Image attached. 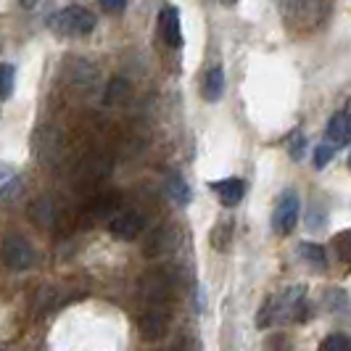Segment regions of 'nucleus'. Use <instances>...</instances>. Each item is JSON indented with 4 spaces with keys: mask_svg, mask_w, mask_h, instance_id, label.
Returning <instances> with one entry per match:
<instances>
[{
    "mask_svg": "<svg viewBox=\"0 0 351 351\" xmlns=\"http://www.w3.org/2000/svg\"><path fill=\"white\" fill-rule=\"evenodd\" d=\"M0 254H3V262L8 269H14V272H24V269H29V267H35L37 264V251L35 246L24 238V235H8L5 241H3V248H0Z\"/></svg>",
    "mask_w": 351,
    "mask_h": 351,
    "instance_id": "20e7f679",
    "label": "nucleus"
},
{
    "mask_svg": "<svg viewBox=\"0 0 351 351\" xmlns=\"http://www.w3.org/2000/svg\"><path fill=\"white\" fill-rule=\"evenodd\" d=\"M349 169H351V156H349Z\"/></svg>",
    "mask_w": 351,
    "mask_h": 351,
    "instance_id": "c85d7f7f",
    "label": "nucleus"
},
{
    "mask_svg": "<svg viewBox=\"0 0 351 351\" xmlns=\"http://www.w3.org/2000/svg\"><path fill=\"white\" fill-rule=\"evenodd\" d=\"M299 195L293 193V191H288V193L280 195V201H278V206L272 211V228L278 235H288V232H293L296 228V222H299Z\"/></svg>",
    "mask_w": 351,
    "mask_h": 351,
    "instance_id": "423d86ee",
    "label": "nucleus"
},
{
    "mask_svg": "<svg viewBox=\"0 0 351 351\" xmlns=\"http://www.w3.org/2000/svg\"><path fill=\"white\" fill-rule=\"evenodd\" d=\"M19 3H21V5H24V8H29V5H35L37 0H19Z\"/></svg>",
    "mask_w": 351,
    "mask_h": 351,
    "instance_id": "bb28decb",
    "label": "nucleus"
},
{
    "mask_svg": "<svg viewBox=\"0 0 351 351\" xmlns=\"http://www.w3.org/2000/svg\"><path fill=\"white\" fill-rule=\"evenodd\" d=\"M325 143L333 145L335 151L351 143V101H346V106L330 117V122L325 127Z\"/></svg>",
    "mask_w": 351,
    "mask_h": 351,
    "instance_id": "6e6552de",
    "label": "nucleus"
},
{
    "mask_svg": "<svg viewBox=\"0 0 351 351\" xmlns=\"http://www.w3.org/2000/svg\"><path fill=\"white\" fill-rule=\"evenodd\" d=\"M32 219H35L40 228H53L56 222H58V204H56V198L51 195H40L35 204H32Z\"/></svg>",
    "mask_w": 351,
    "mask_h": 351,
    "instance_id": "ddd939ff",
    "label": "nucleus"
},
{
    "mask_svg": "<svg viewBox=\"0 0 351 351\" xmlns=\"http://www.w3.org/2000/svg\"><path fill=\"white\" fill-rule=\"evenodd\" d=\"M177 243V235L172 228H158L156 232H151L148 235V241H145V246H143V254L148 256V259H158V256H164V254H169Z\"/></svg>",
    "mask_w": 351,
    "mask_h": 351,
    "instance_id": "9b49d317",
    "label": "nucleus"
},
{
    "mask_svg": "<svg viewBox=\"0 0 351 351\" xmlns=\"http://www.w3.org/2000/svg\"><path fill=\"white\" fill-rule=\"evenodd\" d=\"M158 35H161V40H164L172 51H180V48H182V24H180V11H177L172 3H167V5L158 11Z\"/></svg>",
    "mask_w": 351,
    "mask_h": 351,
    "instance_id": "9d476101",
    "label": "nucleus"
},
{
    "mask_svg": "<svg viewBox=\"0 0 351 351\" xmlns=\"http://www.w3.org/2000/svg\"><path fill=\"white\" fill-rule=\"evenodd\" d=\"M143 230H145V214L141 209H122L108 222V232L119 241H135Z\"/></svg>",
    "mask_w": 351,
    "mask_h": 351,
    "instance_id": "0eeeda50",
    "label": "nucleus"
},
{
    "mask_svg": "<svg viewBox=\"0 0 351 351\" xmlns=\"http://www.w3.org/2000/svg\"><path fill=\"white\" fill-rule=\"evenodd\" d=\"M301 256L312 264V267H317V269H322V267H325V262H328L325 248L317 246V243H301Z\"/></svg>",
    "mask_w": 351,
    "mask_h": 351,
    "instance_id": "a211bd4d",
    "label": "nucleus"
},
{
    "mask_svg": "<svg viewBox=\"0 0 351 351\" xmlns=\"http://www.w3.org/2000/svg\"><path fill=\"white\" fill-rule=\"evenodd\" d=\"M222 93H225V71H222V66H211L204 74V98L214 104L222 98Z\"/></svg>",
    "mask_w": 351,
    "mask_h": 351,
    "instance_id": "2eb2a0df",
    "label": "nucleus"
},
{
    "mask_svg": "<svg viewBox=\"0 0 351 351\" xmlns=\"http://www.w3.org/2000/svg\"><path fill=\"white\" fill-rule=\"evenodd\" d=\"M14 85H16L14 66L11 64H0V101H5L14 93Z\"/></svg>",
    "mask_w": 351,
    "mask_h": 351,
    "instance_id": "aec40b11",
    "label": "nucleus"
},
{
    "mask_svg": "<svg viewBox=\"0 0 351 351\" xmlns=\"http://www.w3.org/2000/svg\"><path fill=\"white\" fill-rule=\"evenodd\" d=\"M35 151H37V156H40L43 164H56L58 156H61V138H58L56 132H48V135L37 132Z\"/></svg>",
    "mask_w": 351,
    "mask_h": 351,
    "instance_id": "4468645a",
    "label": "nucleus"
},
{
    "mask_svg": "<svg viewBox=\"0 0 351 351\" xmlns=\"http://www.w3.org/2000/svg\"><path fill=\"white\" fill-rule=\"evenodd\" d=\"M319 351H351V338H346L343 333L328 335V338L319 343Z\"/></svg>",
    "mask_w": 351,
    "mask_h": 351,
    "instance_id": "4be33fe9",
    "label": "nucleus"
},
{
    "mask_svg": "<svg viewBox=\"0 0 351 351\" xmlns=\"http://www.w3.org/2000/svg\"><path fill=\"white\" fill-rule=\"evenodd\" d=\"M167 195H169L175 204L185 206V204L191 201V188H188V182L180 175H169L167 177Z\"/></svg>",
    "mask_w": 351,
    "mask_h": 351,
    "instance_id": "f3484780",
    "label": "nucleus"
},
{
    "mask_svg": "<svg viewBox=\"0 0 351 351\" xmlns=\"http://www.w3.org/2000/svg\"><path fill=\"white\" fill-rule=\"evenodd\" d=\"M48 27L58 37H88L95 29V16L82 5H66L48 19Z\"/></svg>",
    "mask_w": 351,
    "mask_h": 351,
    "instance_id": "f03ea898",
    "label": "nucleus"
},
{
    "mask_svg": "<svg viewBox=\"0 0 351 351\" xmlns=\"http://www.w3.org/2000/svg\"><path fill=\"white\" fill-rule=\"evenodd\" d=\"M143 341H161L169 330V309H143L138 317Z\"/></svg>",
    "mask_w": 351,
    "mask_h": 351,
    "instance_id": "1a4fd4ad",
    "label": "nucleus"
},
{
    "mask_svg": "<svg viewBox=\"0 0 351 351\" xmlns=\"http://www.w3.org/2000/svg\"><path fill=\"white\" fill-rule=\"evenodd\" d=\"M122 209L124 206H122V201H119V195L104 193V195H98V198H93L88 206H85L80 222H82V228H93V225H101V222L108 225Z\"/></svg>",
    "mask_w": 351,
    "mask_h": 351,
    "instance_id": "39448f33",
    "label": "nucleus"
},
{
    "mask_svg": "<svg viewBox=\"0 0 351 351\" xmlns=\"http://www.w3.org/2000/svg\"><path fill=\"white\" fill-rule=\"evenodd\" d=\"M143 309H169L172 299V278L164 269H151L141 278L138 285Z\"/></svg>",
    "mask_w": 351,
    "mask_h": 351,
    "instance_id": "7ed1b4c3",
    "label": "nucleus"
},
{
    "mask_svg": "<svg viewBox=\"0 0 351 351\" xmlns=\"http://www.w3.org/2000/svg\"><path fill=\"white\" fill-rule=\"evenodd\" d=\"M304 317H306V296H304L301 285H293V288H285L282 293L264 301L262 312L256 317V325L267 328L275 322H301Z\"/></svg>",
    "mask_w": 351,
    "mask_h": 351,
    "instance_id": "f257e3e1",
    "label": "nucleus"
},
{
    "mask_svg": "<svg viewBox=\"0 0 351 351\" xmlns=\"http://www.w3.org/2000/svg\"><path fill=\"white\" fill-rule=\"evenodd\" d=\"M0 351H3V349H0Z\"/></svg>",
    "mask_w": 351,
    "mask_h": 351,
    "instance_id": "c756f323",
    "label": "nucleus"
},
{
    "mask_svg": "<svg viewBox=\"0 0 351 351\" xmlns=\"http://www.w3.org/2000/svg\"><path fill=\"white\" fill-rule=\"evenodd\" d=\"M333 154H335L333 145H328V143L317 145V148H315V167H317V169L328 167V161H333Z\"/></svg>",
    "mask_w": 351,
    "mask_h": 351,
    "instance_id": "5701e85b",
    "label": "nucleus"
},
{
    "mask_svg": "<svg viewBox=\"0 0 351 351\" xmlns=\"http://www.w3.org/2000/svg\"><path fill=\"white\" fill-rule=\"evenodd\" d=\"M288 148H291V154H293L296 161L304 156V135H301V130H293V132H291V138H288Z\"/></svg>",
    "mask_w": 351,
    "mask_h": 351,
    "instance_id": "b1692460",
    "label": "nucleus"
},
{
    "mask_svg": "<svg viewBox=\"0 0 351 351\" xmlns=\"http://www.w3.org/2000/svg\"><path fill=\"white\" fill-rule=\"evenodd\" d=\"M127 98H130V85H127L124 80H114V82L108 85L106 104H108V106H119V104H124Z\"/></svg>",
    "mask_w": 351,
    "mask_h": 351,
    "instance_id": "6ab92c4d",
    "label": "nucleus"
},
{
    "mask_svg": "<svg viewBox=\"0 0 351 351\" xmlns=\"http://www.w3.org/2000/svg\"><path fill=\"white\" fill-rule=\"evenodd\" d=\"M95 66L88 64V61H82V58H74L71 61V71H69V80L71 85H77V88H90V85H95Z\"/></svg>",
    "mask_w": 351,
    "mask_h": 351,
    "instance_id": "dca6fc26",
    "label": "nucleus"
},
{
    "mask_svg": "<svg viewBox=\"0 0 351 351\" xmlns=\"http://www.w3.org/2000/svg\"><path fill=\"white\" fill-rule=\"evenodd\" d=\"M219 3H222V5H235L238 0H219Z\"/></svg>",
    "mask_w": 351,
    "mask_h": 351,
    "instance_id": "cd10ccee",
    "label": "nucleus"
},
{
    "mask_svg": "<svg viewBox=\"0 0 351 351\" xmlns=\"http://www.w3.org/2000/svg\"><path fill=\"white\" fill-rule=\"evenodd\" d=\"M98 3L106 14H124V8H127V0H98Z\"/></svg>",
    "mask_w": 351,
    "mask_h": 351,
    "instance_id": "393cba45",
    "label": "nucleus"
},
{
    "mask_svg": "<svg viewBox=\"0 0 351 351\" xmlns=\"http://www.w3.org/2000/svg\"><path fill=\"white\" fill-rule=\"evenodd\" d=\"M333 248H335V254H338V259L351 267V230H343V232L335 235Z\"/></svg>",
    "mask_w": 351,
    "mask_h": 351,
    "instance_id": "412c9836",
    "label": "nucleus"
},
{
    "mask_svg": "<svg viewBox=\"0 0 351 351\" xmlns=\"http://www.w3.org/2000/svg\"><path fill=\"white\" fill-rule=\"evenodd\" d=\"M11 182H14V169L5 167V164H0V195H3V191H5Z\"/></svg>",
    "mask_w": 351,
    "mask_h": 351,
    "instance_id": "a878e982",
    "label": "nucleus"
},
{
    "mask_svg": "<svg viewBox=\"0 0 351 351\" xmlns=\"http://www.w3.org/2000/svg\"><path fill=\"white\" fill-rule=\"evenodd\" d=\"M211 188H214V193L219 195V201H222L225 206L241 204V198H243V193H246V185H243L241 177H228V180L211 182Z\"/></svg>",
    "mask_w": 351,
    "mask_h": 351,
    "instance_id": "f8f14e48",
    "label": "nucleus"
}]
</instances>
